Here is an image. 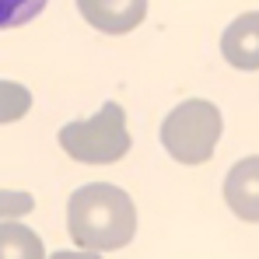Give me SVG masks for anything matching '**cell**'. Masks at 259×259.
<instances>
[{"instance_id":"cell-1","label":"cell","mask_w":259,"mask_h":259,"mask_svg":"<svg viewBox=\"0 0 259 259\" xmlns=\"http://www.w3.org/2000/svg\"><path fill=\"white\" fill-rule=\"evenodd\" d=\"M67 228L77 245L91 252H112L130 245L137 231V210L123 189L91 182L81 186L67 203Z\"/></svg>"},{"instance_id":"cell-2","label":"cell","mask_w":259,"mask_h":259,"mask_svg":"<svg viewBox=\"0 0 259 259\" xmlns=\"http://www.w3.org/2000/svg\"><path fill=\"white\" fill-rule=\"evenodd\" d=\"M60 147L84 165H112L130 151L126 112L119 102H105L91 119H74L60 130Z\"/></svg>"},{"instance_id":"cell-3","label":"cell","mask_w":259,"mask_h":259,"mask_svg":"<svg viewBox=\"0 0 259 259\" xmlns=\"http://www.w3.org/2000/svg\"><path fill=\"white\" fill-rule=\"evenodd\" d=\"M221 137V109L207 98H189L161 123V144L182 165H203Z\"/></svg>"},{"instance_id":"cell-4","label":"cell","mask_w":259,"mask_h":259,"mask_svg":"<svg viewBox=\"0 0 259 259\" xmlns=\"http://www.w3.org/2000/svg\"><path fill=\"white\" fill-rule=\"evenodd\" d=\"M77 7L88 25H95L105 35L133 32L147 14V0H77Z\"/></svg>"},{"instance_id":"cell-5","label":"cell","mask_w":259,"mask_h":259,"mask_svg":"<svg viewBox=\"0 0 259 259\" xmlns=\"http://www.w3.org/2000/svg\"><path fill=\"white\" fill-rule=\"evenodd\" d=\"M221 53L238 70H259V11H249L228 25Z\"/></svg>"},{"instance_id":"cell-6","label":"cell","mask_w":259,"mask_h":259,"mask_svg":"<svg viewBox=\"0 0 259 259\" xmlns=\"http://www.w3.org/2000/svg\"><path fill=\"white\" fill-rule=\"evenodd\" d=\"M224 200L242 221H259V158H245L228 172Z\"/></svg>"},{"instance_id":"cell-7","label":"cell","mask_w":259,"mask_h":259,"mask_svg":"<svg viewBox=\"0 0 259 259\" xmlns=\"http://www.w3.org/2000/svg\"><path fill=\"white\" fill-rule=\"evenodd\" d=\"M0 259H42V238L25 224H0Z\"/></svg>"},{"instance_id":"cell-8","label":"cell","mask_w":259,"mask_h":259,"mask_svg":"<svg viewBox=\"0 0 259 259\" xmlns=\"http://www.w3.org/2000/svg\"><path fill=\"white\" fill-rule=\"evenodd\" d=\"M28 109H32V95H28V88L14 84V81H0V123L21 119Z\"/></svg>"},{"instance_id":"cell-9","label":"cell","mask_w":259,"mask_h":259,"mask_svg":"<svg viewBox=\"0 0 259 259\" xmlns=\"http://www.w3.org/2000/svg\"><path fill=\"white\" fill-rule=\"evenodd\" d=\"M46 0H0V28L28 25L35 14H42Z\"/></svg>"},{"instance_id":"cell-10","label":"cell","mask_w":259,"mask_h":259,"mask_svg":"<svg viewBox=\"0 0 259 259\" xmlns=\"http://www.w3.org/2000/svg\"><path fill=\"white\" fill-rule=\"evenodd\" d=\"M35 210V196L32 193H14V189H0V217H21Z\"/></svg>"},{"instance_id":"cell-11","label":"cell","mask_w":259,"mask_h":259,"mask_svg":"<svg viewBox=\"0 0 259 259\" xmlns=\"http://www.w3.org/2000/svg\"><path fill=\"white\" fill-rule=\"evenodd\" d=\"M49 259H98V252H91V249H88V252H67V249H63V252H53Z\"/></svg>"}]
</instances>
